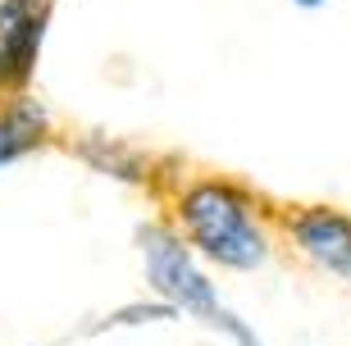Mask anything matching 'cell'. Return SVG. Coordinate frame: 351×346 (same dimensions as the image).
<instances>
[{"label":"cell","mask_w":351,"mask_h":346,"mask_svg":"<svg viewBox=\"0 0 351 346\" xmlns=\"http://www.w3.org/2000/svg\"><path fill=\"white\" fill-rule=\"evenodd\" d=\"M178 214L192 246L223 269H261L269 260V242H265V228L256 223V206L233 182L206 178L187 187L178 201Z\"/></svg>","instance_id":"1"},{"label":"cell","mask_w":351,"mask_h":346,"mask_svg":"<svg viewBox=\"0 0 351 346\" xmlns=\"http://www.w3.org/2000/svg\"><path fill=\"white\" fill-rule=\"evenodd\" d=\"M137 246H142V260H146V278H151V287L165 296V306L187 310V314H196V319H210V314L219 310L215 282L196 269L192 251H187L169 228L142 223V228H137Z\"/></svg>","instance_id":"2"},{"label":"cell","mask_w":351,"mask_h":346,"mask_svg":"<svg viewBox=\"0 0 351 346\" xmlns=\"http://www.w3.org/2000/svg\"><path fill=\"white\" fill-rule=\"evenodd\" d=\"M287 237L301 246V256L315 260L333 278H351V219L338 210H297L287 214Z\"/></svg>","instance_id":"3"},{"label":"cell","mask_w":351,"mask_h":346,"mask_svg":"<svg viewBox=\"0 0 351 346\" xmlns=\"http://www.w3.org/2000/svg\"><path fill=\"white\" fill-rule=\"evenodd\" d=\"M41 23H46V10L37 0H0V87L27 82L37 64Z\"/></svg>","instance_id":"4"},{"label":"cell","mask_w":351,"mask_h":346,"mask_svg":"<svg viewBox=\"0 0 351 346\" xmlns=\"http://www.w3.org/2000/svg\"><path fill=\"white\" fill-rule=\"evenodd\" d=\"M41 132H46V110H41L37 101L19 96V101L0 114V164H14L19 155H27L41 141Z\"/></svg>","instance_id":"5"},{"label":"cell","mask_w":351,"mask_h":346,"mask_svg":"<svg viewBox=\"0 0 351 346\" xmlns=\"http://www.w3.org/2000/svg\"><path fill=\"white\" fill-rule=\"evenodd\" d=\"M82 155H87L91 164H101V169H110V173H119V178H142V173H137V160H132V155H123L119 151V146H110V151H101V141L96 137H87L82 141Z\"/></svg>","instance_id":"6"},{"label":"cell","mask_w":351,"mask_h":346,"mask_svg":"<svg viewBox=\"0 0 351 346\" xmlns=\"http://www.w3.org/2000/svg\"><path fill=\"white\" fill-rule=\"evenodd\" d=\"M210 328H219V333H228V337H233V342L237 346H261V337H256V333H251V328H247V323H242V319H237V314H233V310H215V314H210Z\"/></svg>","instance_id":"7"},{"label":"cell","mask_w":351,"mask_h":346,"mask_svg":"<svg viewBox=\"0 0 351 346\" xmlns=\"http://www.w3.org/2000/svg\"><path fill=\"white\" fill-rule=\"evenodd\" d=\"M178 310L173 306H128V310H114L105 323H142V319H173Z\"/></svg>","instance_id":"8"},{"label":"cell","mask_w":351,"mask_h":346,"mask_svg":"<svg viewBox=\"0 0 351 346\" xmlns=\"http://www.w3.org/2000/svg\"><path fill=\"white\" fill-rule=\"evenodd\" d=\"M292 5H301V10H319V5H328V0H292Z\"/></svg>","instance_id":"9"}]
</instances>
